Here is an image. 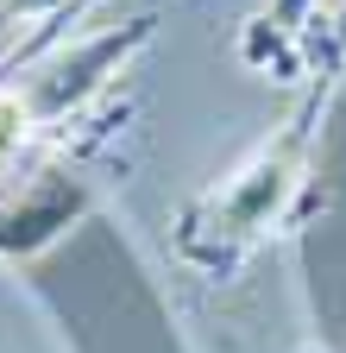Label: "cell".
<instances>
[{"instance_id": "cell-2", "label": "cell", "mask_w": 346, "mask_h": 353, "mask_svg": "<svg viewBox=\"0 0 346 353\" xmlns=\"http://www.w3.org/2000/svg\"><path fill=\"white\" fill-rule=\"evenodd\" d=\"M346 70V0L334 13H315L302 26V76L309 82H340Z\"/></svg>"}, {"instance_id": "cell-1", "label": "cell", "mask_w": 346, "mask_h": 353, "mask_svg": "<svg viewBox=\"0 0 346 353\" xmlns=\"http://www.w3.org/2000/svg\"><path fill=\"white\" fill-rule=\"evenodd\" d=\"M334 82H309V95L296 101V114L258 139L227 176H214L208 190H195L177 221H170V252H177L195 278H233L239 265L290 234L315 196V145L327 120Z\"/></svg>"}, {"instance_id": "cell-3", "label": "cell", "mask_w": 346, "mask_h": 353, "mask_svg": "<svg viewBox=\"0 0 346 353\" xmlns=\"http://www.w3.org/2000/svg\"><path fill=\"white\" fill-rule=\"evenodd\" d=\"M82 13H89V0H0V26H13V32H69Z\"/></svg>"}]
</instances>
